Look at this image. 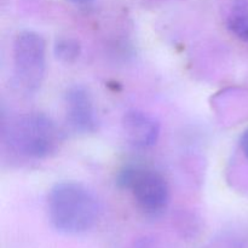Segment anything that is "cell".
<instances>
[{
    "mask_svg": "<svg viewBox=\"0 0 248 248\" xmlns=\"http://www.w3.org/2000/svg\"><path fill=\"white\" fill-rule=\"evenodd\" d=\"M6 137L17 154L35 160L52 155L61 142L56 123L43 113H28L15 119L7 127Z\"/></svg>",
    "mask_w": 248,
    "mask_h": 248,
    "instance_id": "7a4b0ae2",
    "label": "cell"
},
{
    "mask_svg": "<svg viewBox=\"0 0 248 248\" xmlns=\"http://www.w3.org/2000/svg\"><path fill=\"white\" fill-rule=\"evenodd\" d=\"M69 1L74 2V4H86V2L92 1V0H69Z\"/></svg>",
    "mask_w": 248,
    "mask_h": 248,
    "instance_id": "30bf717a",
    "label": "cell"
},
{
    "mask_svg": "<svg viewBox=\"0 0 248 248\" xmlns=\"http://www.w3.org/2000/svg\"><path fill=\"white\" fill-rule=\"evenodd\" d=\"M55 53L63 62H73L80 55V45L77 40L70 38L58 39L55 44Z\"/></svg>",
    "mask_w": 248,
    "mask_h": 248,
    "instance_id": "ba28073f",
    "label": "cell"
},
{
    "mask_svg": "<svg viewBox=\"0 0 248 248\" xmlns=\"http://www.w3.org/2000/svg\"><path fill=\"white\" fill-rule=\"evenodd\" d=\"M118 184L128 189L138 207L150 216L164 212L170 203V188L157 171L142 166H128L119 173Z\"/></svg>",
    "mask_w": 248,
    "mask_h": 248,
    "instance_id": "3957f363",
    "label": "cell"
},
{
    "mask_svg": "<svg viewBox=\"0 0 248 248\" xmlns=\"http://www.w3.org/2000/svg\"><path fill=\"white\" fill-rule=\"evenodd\" d=\"M241 149L244 152L245 156L248 159V128L244 132L241 137Z\"/></svg>",
    "mask_w": 248,
    "mask_h": 248,
    "instance_id": "9c48e42d",
    "label": "cell"
},
{
    "mask_svg": "<svg viewBox=\"0 0 248 248\" xmlns=\"http://www.w3.org/2000/svg\"><path fill=\"white\" fill-rule=\"evenodd\" d=\"M123 131L126 140L132 147L147 149L156 144L161 132V125L152 114L132 109L124 115Z\"/></svg>",
    "mask_w": 248,
    "mask_h": 248,
    "instance_id": "8992f818",
    "label": "cell"
},
{
    "mask_svg": "<svg viewBox=\"0 0 248 248\" xmlns=\"http://www.w3.org/2000/svg\"><path fill=\"white\" fill-rule=\"evenodd\" d=\"M227 26L240 40L248 43V0H234L228 11Z\"/></svg>",
    "mask_w": 248,
    "mask_h": 248,
    "instance_id": "52a82bcc",
    "label": "cell"
},
{
    "mask_svg": "<svg viewBox=\"0 0 248 248\" xmlns=\"http://www.w3.org/2000/svg\"><path fill=\"white\" fill-rule=\"evenodd\" d=\"M46 69V41L39 33L23 31L14 43V78L26 92L40 87Z\"/></svg>",
    "mask_w": 248,
    "mask_h": 248,
    "instance_id": "277c9868",
    "label": "cell"
},
{
    "mask_svg": "<svg viewBox=\"0 0 248 248\" xmlns=\"http://www.w3.org/2000/svg\"><path fill=\"white\" fill-rule=\"evenodd\" d=\"M96 194L78 182H61L50 190L47 213L52 227L67 235L89 232L101 217Z\"/></svg>",
    "mask_w": 248,
    "mask_h": 248,
    "instance_id": "6da1fadb",
    "label": "cell"
},
{
    "mask_svg": "<svg viewBox=\"0 0 248 248\" xmlns=\"http://www.w3.org/2000/svg\"><path fill=\"white\" fill-rule=\"evenodd\" d=\"M65 116L70 127L78 133H93L99 125L93 96L84 85H73L64 94Z\"/></svg>",
    "mask_w": 248,
    "mask_h": 248,
    "instance_id": "5b68a950",
    "label": "cell"
}]
</instances>
